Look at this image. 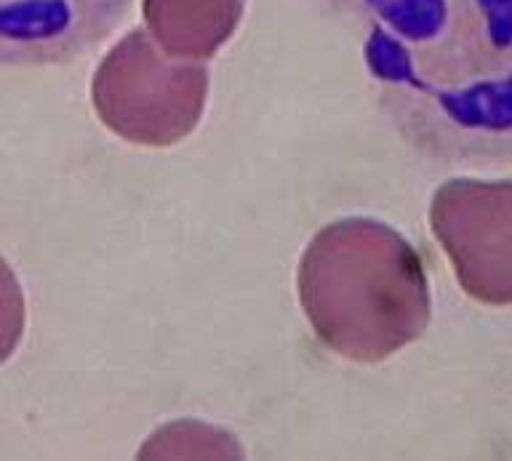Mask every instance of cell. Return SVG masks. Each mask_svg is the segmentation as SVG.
<instances>
[{
	"label": "cell",
	"instance_id": "3",
	"mask_svg": "<svg viewBox=\"0 0 512 461\" xmlns=\"http://www.w3.org/2000/svg\"><path fill=\"white\" fill-rule=\"evenodd\" d=\"M131 0H0V64H56L94 48Z\"/></svg>",
	"mask_w": 512,
	"mask_h": 461
},
{
	"label": "cell",
	"instance_id": "1",
	"mask_svg": "<svg viewBox=\"0 0 512 461\" xmlns=\"http://www.w3.org/2000/svg\"><path fill=\"white\" fill-rule=\"evenodd\" d=\"M384 112L454 158L512 150V0H334Z\"/></svg>",
	"mask_w": 512,
	"mask_h": 461
},
{
	"label": "cell",
	"instance_id": "2",
	"mask_svg": "<svg viewBox=\"0 0 512 461\" xmlns=\"http://www.w3.org/2000/svg\"><path fill=\"white\" fill-rule=\"evenodd\" d=\"M459 280L480 302H512V182H451L432 211Z\"/></svg>",
	"mask_w": 512,
	"mask_h": 461
},
{
	"label": "cell",
	"instance_id": "4",
	"mask_svg": "<svg viewBox=\"0 0 512 461\" xmlns=\"http://www.w3.org/2000/svg\"><path fill=\"white\" fill-rule=\"evenodd\" d=\"M24 328V299L14 272L0 259V363L14 352Z\"/></svg>",
	"mask_w": 512,
	"mask_h": 461
}]
</instances>
